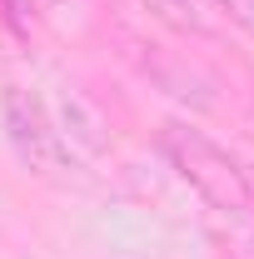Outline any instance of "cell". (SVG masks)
Instances as JSON below:
<instances>
[{
	"label": "cell",
	"mask_w": 254,
	"mask_h": 259,
	"mask_svg": "<svg viewBox=\"0 0 254 259\" xmlns=\"http://www.w3.org/2000/svg\"><path fill=\"white\" fill-rule=\"evenodd\" d=\"M159 150H164V160L175 164V175L199 199H209L215 209H224V214H249L254 209L249 169L229 150H220L204 130L185 125V120H170V125H159Z\"/></svg>",
	"instance_id": "1"
},
{
	"label": "cell",
	"mask_w": 254,
	"mask_h": 259,
	"mask_svg": "<svg viewBox=\"0 0 254 259\" xmlns=\"http://www.w3.org/2000/svg\"><path fill=\"white\" fill-rule=\"evenodd\" d=\"M0 115H5V135H10L15 155L30 164L35 175L65 180V175L75 169V155H70L65 135L55 130L50 110H45V105H40V100H35L30 90L10 85V90H5V100H0Z\"/></svg>",
	"instance_id": "2"
},
{
	"label": "cell",
	"mask_w": 254,
	"mask_h": 259,
	"mask_svg": "<svg viewBox=\"0 0 254 259\" xmlns=\"http://www.w3.org/2000/svg\"><path fill=\"white\" fill-rule=\"evenodd\" d=\"M140 5L155 15L159 25H170V30H180V35H209L215 30L204 0H140Z\"/></svg>",
	"instance_id": "3"
},
{
	"label": "cell",
	"mask_w": 254,
	"mask_h": 259,
	"mask_svg": "<svg viewBox=\"0 0 254 259\" xmlns=\"http://www.w3.org/2000/svg\"><path fill=\"white\" fill-rule=\"evenodd\" d=\"M215 5H220V10L234 20V25H239V30L254 35V0H215Z\"/></svg>",
	"instance_id": "4"
},
{
	"label": "cell",
	"mask_w": 254,
	"mask_h": 259,
	"mask_svg": "<svg viewBox=\"0 0 254 259\" xmlns=\"http://www.w3.org/2000/svg\"><path fill=\"white\" fill-rule=\"evenodd\" d=\"M0 15H5V25L25 30L30 25V0H0Z\"/></svg>",
	"instance_id": "5"
}]
</instances>
